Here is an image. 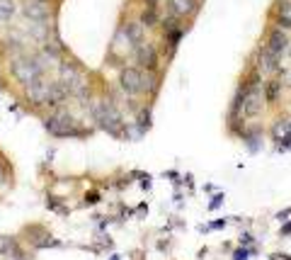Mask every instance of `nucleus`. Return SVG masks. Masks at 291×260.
Returning <instances> with one entry per match:
<instances>
[{
	"label": "nucleus",
	"mask_w": 291,
	"mask_h": 260,
	"mask_svg": "<svg viewBox=\"0 0 291 260\" xmlns=\"http://www.w3.org/2000/svg\"><path fill=\"white\" fill-rule=\"evenodd\" d=\"M44 129L49 134L58 136V139H66V136L68 139H82V136H88V131L78 127V122H75V117H73L71 112L58 110V107H56V112L51 117H46Z\"/></svg>",
	"instance_id": "f257e3e1"
},
{
	"label": "nucleus",
	"mask_w": 291,
	"mask_h": 260,
	"mask_svg": "<svg viewBox=\"0 0 291 260\" xmlns=\"http://www.w3.org/2000/svg\"><path fill=\"white\" fill-rule=\"evenodd\" d=\"M12 75L19 81V85H32L44 75V64L39 56H19L12 61Z\"/></svg>",
	"instance_id": "f03ea898"
},
{
	"label": "nucleus",
	"mask_w": 291,
	"mask_h": 260,
	"mask_svg": "<svg viewBox=\"0 0 291 260\" xmlns=\"http://www.w3.org/2000/svg\"><path fill=\"white\" fill-rule=\"evenodd\" d=\"M243 93V90H240ZM262 107H264V93L260 85H253V88H247L245 93H243V119H253L257 114H262Z\"/></svg>",
	"instance_id": "7ed1b4c3"
},
{
	"label": "nucleus",
	"mask_w": 291,
	"mask_h": 260,
	"mask_svg": "<svg viewBox=\"0 0 291 260\" xmlns=\"http://www.w3.org/2000/svg\"><path fill=\"white\" fill-rule=\"evenodd\" d=\"M119 88H121L127 95L143 93V71L136 68V66L121 68V73H119Z\"/></svg>",
	"instance_id": "20e7f679"
},
{
	"label": "nucleus",
	"mask_w": 291,
	"mask_h": 260,
	"mask_svg": "<svg viewBox=\"0 0 291 260\" xmlns=\"http://www.w3.org/2000/svg\"><path fill=\"white\" fill-rule=\"evenodd\" d=\"M136 64L146 73H155L158 71V49L153 42H141L136 47Z\"/></svg>",
	"instance_id": "39448f33"
},
{
	"label": "nucleus",
	"mask_w": 291,
	"mask_h": 260,
	"mask_svg": "<svg viewBox=\"0 0 291 260\" xmlns=\"http://www.w3.org/2000/svg\"><path fill=\"white\" fill-rule=\"evenodd\" d=\"M286 47H289V37H286V32H284L282 27H274L272 32H269V37H267L264 49H267L269 54H274L277 58H282L284 51H286Z\"/></svg>",
	"instance_id": "423d86ee"
},
{
	"label": "nucleus",
	"mask_w": 291,
	"mask_h": 260,
	"mask_svg": "<svg viewBox=\"0 0 291 260\" xmlns=\"http://www.w3.org/2000/svg\"><path fill=\"white\" fill-rule=\"evenodd\" d=\"M49 85L51 81H46L44 75L34 81L32 85H27V100L32 105H46V97H49Z\"/></svg>",
	"instance_id": "0eeeda50"
},
{
	"label": "nucleus",
	"mask_w": 291,
	"mask_h": 260,
	"mask_svg": "<svg viewBox=\"0 0 291 260\" xmlns=\"http://www.w3.org/2000/svg\"><path fill=\"white\" fill-rule=\"evenodd\" d=\"M168 8H170V15L184 17V15H194L199 5H197V0H168Z\"/></svg>",
	"instance_id": "6e6552de"
},
{
	"label": "nucleus",
	"mask_w": 291,
	"mask_h": 260,
	"mask_svg": "<svg viewBox=\"0 0 291 260\" xmlns=\"http://www.w3.org/2000/svg\"><path fill=\"white\" fill-rule=\"evenodd\" d=\"M25 15H27L29 19H34V22H46L49 10H46L44 0H29L27 5H25Z\"/></svg>",
	"instance_id": "1a4fd4ad"
},
{
	"label": "nucleus",
	"mask_w": 291,
	"mask_h": 260,
	"mask_svg": "<svg viewBox=\"0 0 291 260\" xmlns=\"http://www.w3.org/2000/svg\"><path fill=\"white\" fill-rule=\"evenodd\" d=\"M279 61L282 58H277L274 54H269L267 49L260 51V73H277L279 71Z\"/></svg>",
	"instance_id": "9d476101"
},
{
	"label": "nucleus",
	"mask_w": 291,
	"mask_h": 260,
	"mask_svg": "<svg viewBox=\"0 0 291 260\" xmlns=\"http://www.w3.org/2000/svg\"><path fill=\"white\" fill-rule=\"evenodd\" d=\"M277 22H279V27L291 29V0L277 3Z\"/></svg>",
	"instance_id": "9b49d317"
},
{
	"label": "nucleus",
	"mask_w": 291,
	"mask_h": 260,
	"mask_svg": "<svg viewBox=\"0 0 291 260\" xmlns=\"http://www.w3.org/2000/svg\"><path fill=\"white\" fill-rule=\"evenodd\" d=\"M262 93H264V103L274 105L279 100V95H282V81H277V78H274V81H267L262 88Z\"/></svg>",
	"instance_id": "f8f14e48"
},
{
	"label": "nucleus",
	"mask_w": 291,
	"mask_h": 260,
	"mask_svg": "<svg viewBox=\"0 0 291 260\" xmlns=\"http://www.w3.org/2000/svg\"><path fill=\"white\" fill-rule=\"evenodd\" d=\"M158 19H160V15H158V8H148V5H146L138 22L143 25V29H151V27H155V25H158Z\"/></svg>",
	"instance_id": "ddd939ff"
},
{
	"label": "nucleus",
	"mask_w": 291,
	"mask_h": 260,
	"mask_svg": "<svg viewBox=\"0 0 291 260\" xmlns=\"http://www.w3.org/2000/svg\"><path fill=\"white\" fill-rule=\"evenodd\" d=\"M15 12H17V5L12 0H0V25H8L15 17Z\"/></svg>",
	"instance_id": "4468645a"
},
{
	"label": "nucleus",
	"mask_w": 291,
	"mask_h": 260,
	"mask_svg": "<svg viewBox=\"0 0 291 260\" xmlns=\"http://www.w3.org/2000/svg\"><path fill=\"white\" fill-rule=\"evenodd\" d=\"M289 131H291V122H289V119H279V124L274 127V139L279 141L282 136H286Z\"/></svg>",
	"instance_id": "2eb2a0df"
},
{
	"label": "nucleus",
	"mask_w": 291,
	"mask_h": 260,
	"mask_svg": "<svg viewBox=\"0 0 291 260\" xmlns=\"http://www.w3.org/2000/svg\"><path fill=\"white\" fill-rule=\"evenodd\" d=\"M151 129V112L148 110H141V114H138V131L143 134V131Z\"/></svg>",
	"instance_id": "dca6fc26"
},
{
	"label": "nucleus",
	"mask_w": 291,
	"mask_h": 260,
	"mask_svg": "<svg viewBox=\"0 0 291 260\" xmlns=\"http://www.w3.org/2000/svg\"><path fill=\"white\" fill-rule=\"evenodd\" d=\"M100 202V192H88L85 195V207H92V205H97Z\"/></svg>",
	"instance_id": "f3484780"
},
{
	"label": "nucleus",
	"mask_w": 291,
	"mask_h": 260,
	"mask_svg": "<svg viewBox=\"0 0 291 260\" xmlns=\"http://www.w3.org/2000/svg\"><path fill=\"white\" fill-rule=\"evenodd\" d=\"M233 260H247V251H245V248L236 251V253H233Z\"/></svg>",
	"instance_id": "a211bd4d"
},
{
	"label": "nucleus",
	"mask_w": 291,
	"mask_h": 260,
	"mask_svg": "<svg viewBox=\"0 0 291 260\" xmlns=\"http://www.w3.org/2000/svg\"><path fill=\"white\" fill-rule=\"evenodd\" d=\"M240 243H243V246H250V243H253V236H250V233H243V236H240Z\"/></svg>",
	"instance_id": "6ab92c4d"
},
{
	"label": "nucleus",
	"mask_w": 291,
	"mask_h": 260,
	"mask_svg": "<svg viewBox=\"0 0 291 260\" xmlns=\"http://www.w3.org/2000/svg\"><path fill=\"white\" fill-rule=\"evenodd\" d=\"M282 236H291V222L282 226Z\"/></svg>",
	"instance_id": "aec40b11"
},
{
	"label": "nucleus",
	"mask_w": 291,
	"mask_h": 260,
	"mask_svg": "<svg viewBox=\"0 0 291 260\" xmlns=\"http://www.w3.org/2000/svg\"><path fill=\"white\" fill-rule=\"evenodd\" d=\"M221 199H223V197H221V195H216V197H214V202H211V209H216V207L221 205Z\"/></svg>",
	"instance_id": "412c9836"
}]
</instances>
